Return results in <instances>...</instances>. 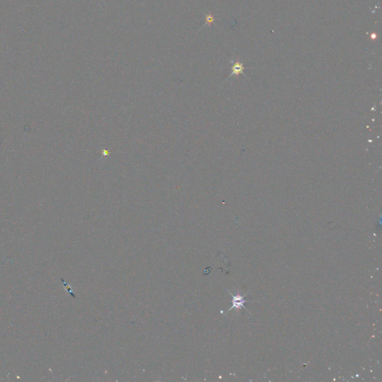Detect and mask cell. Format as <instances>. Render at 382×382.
Masks as SVG:
<instances>
[{
	"label": "cell",
	"instance_id": "cell-1",
	"mask_svg": "<svg viewBox=\"0 0 382 382\" xmlns=\"http://www.w3.org/2000/svg\"><path fill=\"white\" fill-rule=\"evenodd\" d=\"M243 69L244 68L243 67V64L239 63V62H236L232 67V73H231V75L239 74V73H243Z\"/></svg>",
	"mask_w": 382,
	"mask_h": 382
},
{
	"label": "cell",
	"instance_id": "cell-2",
	"mask_svg": "<svg viewBox=\"0 0 382 382\" xmlns=\"http://www.w3.org/2000/svg\"><path fill=\"white\" fill-rule=\"evenodd\" d=\"M214 22V17L211 14H208L206 16V23L207 24H211Z\"/></svg>",
	"mask_w": 382,
	"mask_h": 382
},
{
	"label": "cell",
	"instance_id": "cell-3",
	"mask_svg": "<svg viewBox=\"0 0 382 382\" xmlns=\"http://www.w3.org/2000/svg\"><path fill=\"white\" fill-rule=\"evenodd\" d=\"M371 37V38H372V39H375V38H376V37H377V34H371V37Z\"/></svg>",
	"mask_w": 382,
	"mask_h": 382
}]
</instances>
